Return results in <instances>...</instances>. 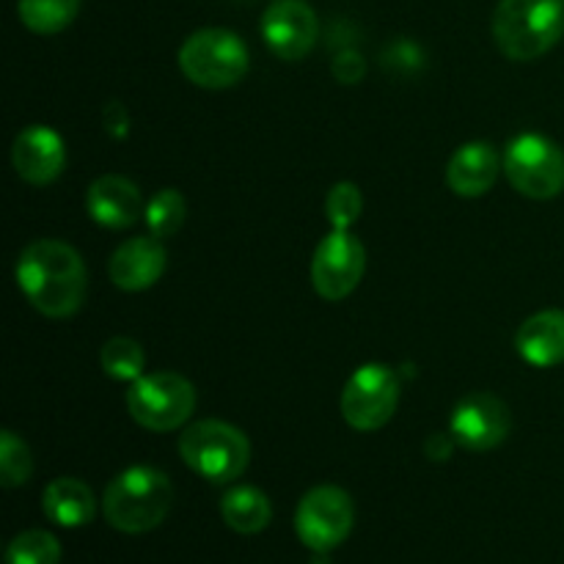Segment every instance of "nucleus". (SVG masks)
Wrapping results in <instances>:
<instances>
[{
    "instance_id": "nucleus-1",
    "label": "nucleus",
    "mask_w": 564,
    "mask_h": 564,
    "mask_svg": "<svg viewBox=\"0 0 564 564\" xmlns=\"http://www.w3.org/2000/svg\"><path fill=\"white\" fill-rule=\"evenodd\" d=\"M14 273L28 303L50 319L72 317L86 301V264L61 240L31 242L17 259Z\"/></svg>"
},
{
    "instance_id": "nucleus-2",
    "label": "nucleus",
    "mask_w": 564,
    "mask_h": 564,
    "mask_svg": "<svg viewBox=\"0 0 564 564\" xmlns=\"http://www.w3.org/2000/svg\"><path fill=\"white\" fill-rule=\"evenodd\" d=\"M174 505L169 474L152 466H132L105 488L102 516L124 534H147L165 521Z\"/></svg>"
},
{
    "instance_id": "nucleus-3",
    "label": "nucleus",
    "mask_w": 564,
    "mask_h": 564,
    "mask_svg": "<svg viewBox=\"0 0 564 564\" xmlns=\"http://www.w3.org/2000/svg\"><path fill=\"white\" fill-rule=\"evenodd\" d=\"M564 33L562 0H501L494 14V39L510 61H534Z\"/></svg>"
},
{
    "instance_id": "nucleus-4",
    "label": "nucleus",
    "mask_w": 564,
    "mask_h": 564,
    "mask_svg": "<svg viewBox=\"0 0 564 564\" xmlns=\"http://www.w3.org/2000/svg\"><path fill=\"white\" fill-rule=\"evenodd\" d=\"M180 455L198 477L224 485L242 477L251 460V444L242 430L218 419H204L180 435Z\"/></svg>"
},
{
    "instance_id": "nucleus-5",
    "label": "nucleus",
    "mask_w": 564,
    "mask_h": 564,
    "mask_svg": "<svg viewBox=\"0 0 564 564\" xmlns=\"http://www.w3.org/2000/svg\"><path fill=\"white\" fill-rule=\"evenodd\" d=\"M180 69L202 88H231L246 77L248 47L226 28H202L180 47Z\"/></svg>"
},
{
    "instance_id": "nucleus-6",
    "label": "nucleus",
    "mask_w": 564,
    "mask_h": 564,
    "mask_svg": "<svg viewBox=\"0 0 564 564\" xmlns=\"http://www.w3.org/2000/svg\"><path fill=\"white\" fill-rule=\"evenodd\" d=\"M507 182L521 196L549 202L564 191V152L551 138L523 132L512 138L501 160Z\"/></svg>"
},
{
    "instance_id": "nucleus-7",
    "label": "nucleus",
    "mask_w": 564,
    "mask_h": 564,
    "mask_svg": "<svg viewBox=\"0 0 564 564\" xmlns=\"http://www.w3.org/2000/svg\"><path fill=\"white\" fill-rule=\"evenodd\" d=\"M130 416L152 433H171L191 419L196 408V389L176 372L141 375L127 391Z\"/></svg>"
},
{
    "instance_id": "nucleus-8",
    "label": "nucleus",
    "mask_w": 564,
    "mask_h": 564,
    "mask_svg": "<svg viewBox=\"0 0 564 564\" xmlns=\"http://www.w3.org/2000/svg\"><path fill=\"white\" fill-rule=\"evenodd\" d=\"M400 405V378L386 364H364L341 391V416L352 430L372 433L391 422Z\"/></svg>"
},
{
    "instance_id": "nucleus-9",
    "label": "nucleus",
    "mask_w": 564,
    "mask_h": 564,
    "mask_svg": "<svg viewBox=\"0 0 564 564\" xmlns=\"http://www.w3.org/2000/svg\"><path fill=\"white\" fill-rule=\"evenodd\" d=\"M356 523L352 499L336 485H319L301 499L295 512V532L306 549L325 554L347 540Z\"/></svg>"
},
{
    "instance_id": "nucleus-10",
    "label": "nucleus",
    "mask_w": 564,
    "mask_h": 564,
    "mask_svg": "<svg viewBox=\"0 0 564 564\" xmlns=\"http://www.w3.org/2000/svg\"><path fill=\"white\" fill-rule=\"evenodd\" d=\"M367 251L350 231H330L323 237L312 259V284L325 301H345L364 279Z\"/></svg>"
},
{
    "instance_id": "nucleus-11",
    "label": "nucleus",
    "mask_w": 564,
    "mask_h": 564,
    "mask_svg": "<svg viewBox=\"0 0 564 564\" xmlns=\"http://www.w3.org/2000/svg\"><path fill=\"white\" fill-rule=\"evenodd\" d=\"M452 438L468 452L496 449L510 435V408L488 391L463 397L449 419Z\"/></svg>"
},
{
    "instance_id": "nucleus-12",
    "label": "nucleus",
    "mask_w": 564,
    "mask_h": 564,
    "mask_svg": "<svg viewBox=\"0 0 564 564\" xmlns=\"http://www.w3.org/2000/svg\"><path fill=\"white\" fill-rule=\"evenodd\" d=\"M262 39L281 61H301L317 42V14L306 0H275L262 14Z\"/></svg>"
},
{
    "instance_id": "nucleus-13",
    "label": "nucleus",
    "mask_w": 564,
    "mask_h": 564,
    "mask_svg": "<svg viewBox=\"0 0 564 564\" xmlns=\"http://www.w3.org/2000/svg\"><path fill=\"white\" fill-rule=\"evenodd\" d=\"M11 163L17 174L31 185H50L61 176L66 163V143L55 130L44 124H31L14 138Z\"/></svg>"
},
{
    "instance_id": "nucleus-14",
    "label": "nucleus",
    "mask_w": 564,
    "mask_h": 564,
    "mask_svg": "<svg viewBox=\"0 0 564 564\" xmlns=\"http://www.w3.org/2000/svg\"><path fill=\"white\" fill-rule=\"evenodd\" d=\"M86 209L105 229H130L147 213L135 182L119 174H105L91 182L86 193Z\"/></svg>"
},
{
    "instance_id": "nucleus-15",
    "label": "nucleus",
    "mask_w": 564,
    "mask_h": 564,
    "mask_svg": "<svg viewBox=\"0 0 564 564\" xmlns=\"http://www.w3.org/2000/svg\"><path fill=\"white\" fill-rule=\"evenodd\" d=\"M165 270V248L158 237H132L121 242L108 264L110 281L124 292H143L160 281Z\"/></svg>"
},
{
    "instance_id": "nucleus-16",
    "label": "nucleus",
    "mask_w": 564,
    "mask_h": 564,
    "mask_svg": "<svg viewBox=\"0 0 564 564\" xmlns=\"http://www.w3.org/2000/svg\"><path fill=\"white\" fill-rule=\"evenodd\" d=\"M501 171L499 152L485 141L463 143L446 165V182L460 198H479L496 185Z\"/></svg>"
},
{
    "instance_id": "nucleus-17",
    "label": "nucleus",
    "mask_w": 564,
    "mask_h": 564,
    "mask_svg": "<svg viewBox=\"0 0 564 564\" xmlns=\"http://www.w3.org/2000/svg\"><path fill=\"white\" fill-rule=\"evenodd\" d=\"M516 347L532 367H556L564 361V312H538L518 328Z\"/></svg>"
},
{
    "instance_id": "nucleus-18",
    "label": "nucleus",
    "mask_w": 564,
    "mask_h": 564,
    "mask_svg": "<svg viewBox=\"0 0 564 564\" xmlns=\"http://www.w3.org/2000/svg\"><path fill=\"white\" fill-rule=\"evenodd\" d=\"M42 510L44 516L53 523L66 529L86 527L97 516V501H94L91 488L80 479L61 477L44 488L42 496Z\"/></svg>"
},
{
    "instance_id": "nucleus-19",
    "label": "nucleus",
    "mask_w": 564,
    "mask_h": 564,
    "mask_svg": "<svg viewBox=\"0 0 564 564\" xmlns=\"http://www.w3.org/2000/svg\"><path fill=\"white\" fill-rule=\"evenodd\" d=\"M220 516H224L226 527L235 529V532L259 534L262 529H268L273 507L262 490L240 485V488L226 490V496L220 499Z\"/></svg>"
},
{
    "instance_id": "nucleus-20",
    "label": "nucleus",
    "mask_w": 564,
    "mask_h": 564,
    "mask_svg": "<svg viewBox=\"0 0 564 564\" xmlns=\"http://www.w3.org/2000/svg\"><path fill=\"white\" fill-rule=\"evenodd\" d=\"M77 11H80V0H20L17 3L22 25L33 33H42V36L69 28Z\"/></svg>"
},
{
    "instance_id": "nucleus-21",
    "label": "nucleus",
    "mask_w": 564,
    "mask_h": 564,
    "mask_svg": "<svg viewBox=\"0 0 564 564\" xmlns=\"http://www.w3.org/2000/svg\"><path fill=\"white\" fill-rule=\"evenodd\" d=\"M185 198H182L180 191L174 187H165L160 191L152 202L147 204V213H143V220L149 226V235L158 237V240H165V237H174L176 231L185 224Z\"/></svg>"
},
{
    "instance_id": "nucleus-22",
    "label": "nucleus",
    "mask_w": 564,
    "mask_h": 564,
    "mask_svg": "<svg viewBox=\"0 0 564 564\" xmlns=\"http://www.w3.org/2000/svg\"><path fill=\"white\" fill-rule=\"evenodd\" d=\"M102 369L108 378L113 380H132L135 383L143 375V364H147V356H143L141 345L135 339H127V336H116V339L105 341L102 347Z\"/></svg>"
},
{
    "instance_id": "nucleus-23",
    "label": "nucleus",
    "mask_w": 564,
    "mask_h": 564,
    "mask_svg": "<svg viewBox=\"0 0 564 564\" xmlns=\"http://www.w3.org/2000/svg\"><path fill=\"white\" fill-rule=\"evenodd\" d=\"M61 543L50 532L31 529L17 534L6 549V564H58Z\"/></svg>"
},
{
    "instance_id": "nucleus-24",
    "label": "nucleus",
    "mask_w": 564,
    "mask_h": 564,
    "mask_svg": "<svg viewBox=\"0 0 564 564\" xmlns=\"http://www.w3.org/2000/svg\"><path fill=\"white\" fill-rule=\"evenodd\" d=\"M33 457L25 441L11 430L0 433V482L3 488H20L31 479Z\"/></svg>"
},
{
    "instance_id": "nucleus-25",
    "label": "nucleus",
    "mask_w": 564,
    "mask_h": 564,
    "mask_svg": "<svg viewBox=\"0 0 564 564\" xmlns=\"http://www.w3.org/2000/svg\"><path fill=\"white\" fill-rule=\"evenodd\" d=\"M364 198L358 185L352 182H339L328 191V198H325V215H328L330 229L336 231H350V226L361 218Z\"/></svg>"
},
{
    "instance_id": "nucleus-26",
    "label": "nucleus",
    "mask_w": 564,
    "mask_h": 564,
    "mask_svg": "<svg viewBox=\"0 0 564 564\" xmlns=\"http://www.w3.org/2000/svg\"><path fill=\"white\" fill-rule=\"evenodd\" d=\"M330 69H334V77L339 83H345V86H356V83L364 77V72H367V64H364V58L358 53L345 50V53L336 55Z\"/></svg>"
},
{
    "instance_id": "nucleus-27",
    "label": "nucleus",
    "mask_w": 564,
    "mask_h": 564,
    "mask_svg": "<svg viewBox=\"0 0 564 564\" xmlns=\"http://www.w3.org/2000/svg\"><path fill=\"white\" fill-rule=\"evenodd\" d=\"M457 441L455 438H446V435L441 433H433L427 438V446H424V452H427L430 460H446V457L452 455V449H455Z\"/></svg>"
}]
</instances>
